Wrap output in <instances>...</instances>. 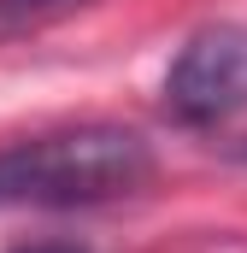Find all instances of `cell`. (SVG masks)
<instances>
[{
	"label": "cell",
	"mask_w": 247,
	"mask_h": 253,
	"mask_svg": "<svg viewBox=\"0 0 247 253\" xmlns=\"http://www.w3.org/2000/svg\"><path fill=\"white\" fill-rule=\"evenodd\" d=\"M242 159H247V147H242Z\"/></svg>",
	"instance_id": "5b68a950"
},
{
	"label": "cell",
	"mask_w": 247,
	"mask_h": 253,
	"mask_svg": "<svg viewBox=\"0 0 247 253\" xmlns=\"http://www.w3.org/2000/svg\"><path fill=\"white\" fill-rule=\"evenodd\" d=\"M82 6H94V0H0V42L6 36H30V30H41L53 18H71Z\"/></svg>",
	"instance_id": "3957f363"
},
{
	"label": "cell",
	"mask_w": 247,
	"mask_h": 253,
	"mask_svg": "<svg viewBox=\"0 0 247 253\" xmlns=\"http://www.w3.org/2000/svg\"><path fill=\"white\" fill-rule=\"evenodd\" d=\"M153 183V147L124 124H65L0 147V212L106 206Z\"/></svg>",
	"instance_id": "6da1fadb"
},
{
	"label": "cell",
	"mask_w": 247,
	"mask_h": 253,
	"mask_svg": "<svg viewBox=\"0 0 247 253\" xmlns=\"http://www.w3.org/2000/svg\"><path fill=\"white\" fill-rule=\"evenodd\" d=\"M165 112L188 129L247 112V24H206L177 47L165 71Z\"/></svg>",
	"instance_id": "7a4b0ae2"
},
{
	"label": "cell",
	"mask_w": 247,
	"mask_h": 253,
	"mask_svg": "<svg viewBox=\"0 0 247 253\" xmlns=\"http://www.w3.org/2000/svg\"><path fill=\"white\" fill-rule=\"evenodd\" d=\"M18 253H82V248H71V242H36V248H18Z\"/></svg>",
	"instance_id": "277c9868"
}]
</instances>
